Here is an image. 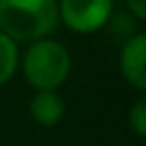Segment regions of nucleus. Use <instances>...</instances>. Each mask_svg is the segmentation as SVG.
I'll use <instances>...</instances> for the list:
<instances>
[{
  "instance_id": "nucleus-1",
  "label": "nucleus",
  "mask_w": 146,
  "mask_h": 146,
  "mask_svg": "<svg viewBox=\"0 0 146 146\" xmlns=\"http://www.w3.org/2000/svg\"><path fill=\"white\" fill-rule=\"evenodd\" d=\"M58 24V0H0V32L15 43L47 39Z\"/></svg>"
},
{
  "instance_id": "nucleus-2",
  "label": "nucleus",
  "mask_w": 146,
  "mask_h": 146,
  "mask_svg": "<svg viewBox=\"0 0 146 146\" xmlns=\"http://www.w3.org/2000/svg\"><path fill=\"white\" fill-rule=\"evenodd\" d=\"M22 71L35 90H58L71 73V56L60 41L39 39L24 52Z\"/></svg>"
},
{
  "instance_id": "nucleus-3",
  "label": "nucleus",
  "mask_w": 146,
  "mask_h": 146,
  "mask_svg": "<svg viewBox=\"0 0 146 146\" xmlns=\"http://www.w3.org/2000/svg\"><path fill=\"white\" fill-rule=\"evenodd\" d=\"M112 7V0H60L58 17L69 30L90 35L110 22Z\"/></svg>"
},
{
  "instance_id": "nucleus-4",
  "label": "nucleus",
  "mask_w": 146,
  "mask_h": 146,
  "mask_svg": "<svg viewBox=\"0 0 146 146\" xmlns=\"http://www.w3.org/2000/svg\"><path fill=\"white\" fill-rule=\"evenodd\" d=\"M146 35L135 32L123 43V50L118 56V67L125 82L135 90H146Z\"/></svg>"
},
{
  "instance_id": "nucleus-5",
  "label": "nucleus",
  "mask_w": 146,
  "mask_h": 146,
  "mask_svg": "<svg viewBox=\"0 0 146 146\" xmlns=\"http://www.w3.org/2000/svg\"><path fill=\"white\" fill-rule=\"evenodd\" d=\"M28 112L39 127H56L64 118V99L58 90H36L30 99Z\"/></svg>"
},
{
  "instance_id": "nucleus-6",
  "label": "nucleus",
  "mask_w": 146,
  "mask_h": 146,
  "mask_svg": "<svg viewBox=\"0 0 146 146\" xmlns=\"http://www.w3.org/2000/svg\"><path fill=\"white\" fill-rule=\"evenodd\" d=\"M17 67H19L17 43L11 41L7 35L0 32V86H5L13 78V73H15Z\"/></svg>"
},
{
  "instance_id": "nucleus-7",
  "label": "nucleus",
  "mask_w": 146,
  "mask_h": 146,
  "mask_svg": "<svg viewBox=\"0 0 146 146\" xmlns=\"http://www.w3.org/2000/svg\"><path fill=\"white\" fill-rule=\"evenodd\" d=\"M129 127L135 135H146V97H137L135 103L129 108Z\"/></svg>"
},
{
  "instance_id": "nucleus-8",
  "label": "nucleus",
  "mask_w": 146,
  "mask_h": 146,
  "mask_svg": "<svg viewBox=\"0 0 146 146\" xmlns=\"http://www.w3.org/2000/svg\"><path fill=\"white\" fill-rule=\"evenodd\" d=\"M127 7L137 19L146 17V0H127Z\"/></svg>"
}]
</instances>
